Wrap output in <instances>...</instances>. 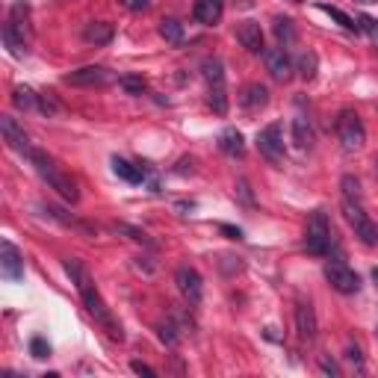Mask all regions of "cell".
Listing matches in <instances>:
<instances>
[{
    "instance_id": "6da1fadb",
    "label": "cell",
    "mask_w": 378,
    "mask_h": 378,
    "mask_svg": "<svg viewBox=\"0 0 378 378\" xmlns=\"http://www.w3.org/2000/svg\"><path fill=\"white\" fill-rule=\"evenodd\" d=\"M65 272L71 275V281L77 284V293H80V298H83V304H86V311L95 316L98 322H101L104 328H107V334L113 337V340H118L122 343L124 340V331H122V325L115 322V316L109 313V307H107V302L101 298V293H98V287L92 284V278H89V272L80 266V260H74V257H68L65 260Z\"/></svg>"
},
{
    "instance_id": "7a4b0ae2",
    "label": "cell",
    "mask_w": 378,
    "mask_h": 378,
    "mask_svg": "<svg viewBox=\"0 0 378 378\" xmlns=\"http://www.w3.org/2000/svg\"><path fill=\"white\" fill-rule=\"evenodd\" d=\"M27 157H30V163L36 166V172L42 175V181H47V186L56 189V192L63 195L68 204H77V198H80V189H77V184L51 160V157H47L45 151H36V148H30Z\"/></svg>"
},
{
    "instance_id": "3957f363",
    "label": "cell",
    "mask_w": 378,
    "mask_h": 378,
    "mask_svg": "<svg viewBox=\"0 0 378 378\" xmlns=\"http://www.w3.org/2000/svg\"><path fill=\"white\" fill-rule=\"evenodd\" d=\"M30 36H33V30H30V9L27 3H15L3 24V42L15 56H21L30 45Z\"/></svg>"
},
{
    "instance_id": "277c9868",
    "label": "cell",
    "mask_w": 378,
    "mask_h": 378,
    "mask_svg": "<svg viewBox=\"0 0 378 378\" xmlns=\"http://www.w3.org/2000/svg\"><path fill=\"white\" fill-rule=\"evenodd\" d=\"M304 245H307V252L316 254V257H325L328 252H331V245H337L334 231H331V225H328V216L322 210H316L311 219H307Z\"/></svg>"
},
{
    "instance_id": "5b68a950",
    "label": "cell",
    "mask_w": 378,
    "mask_h": 378,
    "mask_svg": "<svg viewBox=\"0 0 378 378\" xmlns=\"http://www.w3.org/2000/svg\"><path fill=\"white\" fill-rule=\"evenodd\" d=\"M337 136H340L346 151H361V148H364L366 131H364L361 115H357L355 109H343V113L337 115Z\"/></svg>"
},
{
    "instance_id": "8992f818",
    "label": "cell",
    "mask_w": 378,
    "mask_h": 378,
    "mask_svg": "<svg viewBox=\"0 0 378 378\" xmlns=\"http://www.w3.org/2000/svg\"><path fill=\"white\" fill-rule=\"evenodd\" d=\"M343 216H346V222L355 227V236H361L364 245L378 243V227L370 222V216L364 213V207L357 198H343Z\"/></svg>"
},
{
    "instance_id": "52a82bcc",
    "label": "cell",
    "mask_w": 378,
    "mask_h": 378,
    "mask_svg": "<svg viewBox=\"0 0 378 378\" xmlns=\"http://www.w3.org/2000/svg\"><path fill=\"white\" fill-rule=\"evenodd\" d=\"M325 281L343 296H352V293L361 290V278H357V272H352L343 260H328L325 263Z\"/></svg>"
},
{
    "instance_id": "ba28073f",
    "label": "cell",
    "mask_w": 378,
    "mask_h": 378,
    "mask_svg": "<svg viewBox=\"0 0 378 378\" xmlns=\"http://www.w3.org/2000/svg\"><path fill=\"white\" fill-rule=\"evenodd\" d=\"M257 151H260L269 163H281L284 160V131H281V124H269V127H263L260 133H257Z\"/></svg>"
},
{
    "instance_id": "9c48e42d",
    "label": "cell",
    "mask_w": 378,
    "mask_h": 378,
    "mask_svg": "<svg viewBox=\"0 0 378 378\" xmlns=\"http://www.w3.org/2000/svg\"><path fill=\"white\" fill-rule=\"evenodd\" d=\"M175 281H177V290L184 293V298L189 304H201V296H204V281L201 275H198L192 266H181V269L175 272Z\"/></svg>"
},
{
    "instance_id": "30bf717a",
    "label": "cell",
    "mask_w": 378,
    "mask_h": 378,
    "mask_svg": "<svg viewBox=\"0 0 378 378\" xmlns=\"http://www.w3.org/2000/svg\"><path fill=\"white\" fill-rule=\"evenodd\" d=\"M65 83L68 86H86V89L107 86V83H113V71L104 68V65H86V68H80V71L65 74Z\"/></svg>"
},
{
    "instance_id": "8fae6325",
    "label": "cell",
    "mask_w": 378,
    "mask_h": 378,
    "mask_svg": "<svg viewBox=\"0 0 378 378\" xmlns=\"http://www.w3.org/2000/svg\"><path fill=\"white\" fill-rule=\"evenodd\" d=\"M0 275L6 281H21L24 278V257L9 240L0 243Z\"/></svg>"
},
{
    "instance_id": "7c38bea8",
    "label": "cell",
    "mask_w": 378,
    "mask_h": 378,
    "mask_svg": "<svg viewBox=\"0 0 378 378\" xmlns=\"http://www.w3.org/2000/svg\"><path fill=\"white\" fill-rule=\"evenodd\" d=\"M316 311H313V304L311 302H304V298H298L296 302V331L302 340L311 343L313 337H316Z\"/></svg>"
},
{
    "instance_id": "4fadbf2b",
    "label": "cell",
    "mask_w": 378,
    "mask_h": 378,
    "mask_svg": "<svg viewBox=\"0 0 378 378\" xmlns=\"http://www.w3.org/2000/svg\"><path fill=\"white\" fill-rule=\"evenodd\" d=\"M0 133H3V139H6L9 148L30 154V136L24 133V127L18 124L12 115H0Z\"/></svg>"
},
{
    "instance_id": "5bb4252c",
    "label": "cell",
    "mask_w": 378,
    "mask_h": 378,
    "mask_svg": "<svg viewBox=\"0 0 378 378\" xmlns=\"http://www.w3.org/2000/svg\"><path fill=\"white\" fill-rule=\"evenodd\" d=\"M263 59H266V68H269V74L275 80H290L293 77V63L290 56H287L284 47H272V51H263Z\"/></svg>"
},
{
    "instance_id": "9a60e30c",
    "label": "cell",
    "mask_w": 378,
    "mask_h": 378,
    "mask_svg": "<svg viewBox=\"0 0 378 378\" xmlns=\"http://www.w3.org/2000/svg\"><path fill=\"white\" fill-rule=\"evenodd\" d=\"M236 38H240V45L245 47L248 54H263V30L257 21H243L236 27Z\"/></svg>"
},
{
    "instance_id": "2e32d148",
    "label": "cell",
    "mask_w": 378,
    "mask_h": 378,
    "mask_svg": "<svg viewBox=\"0 0 378 378\" xmlns=\"http://www.w3.org/2000/svg\"><path fill=\"white\" fill-rule=\"evenodd\" d=\"M222 12H225V0H195V6H192L195 21L198 24H207V27L219 24Z\"/></svg>"
},
{
    "instance_id": "e0dca14e",
    "label": "cell",
    "mask_w": 378,
    "mask_h": 378,
    "mask_svg": "<svg viewBox=\"0 0 378 378\" xmlns=\"http://www.w3.org/2000/svg\"><path fill=\"white\" fill-rule=\"evenodd\" d=\"M219 151L227 154V157H243V154H245V139H243V133L236 131V127H225V131L219 133Z\"/></svg>"
},
{
    "instance_id": "ac0fdd59",
    "label": "cell",
    "mask_w": 378,
    "mask_h": 378,
    "mask_svg": "<svg viewBox=\"0 0 378 378\" xmlns=\"http://www.w3.org/2000/svg\"><path fill=\"white\" fill-rule=\"evenodd\" d=\"M240 104H243L245 109H252V113H257V109H263L266 104H269V89L260 86V83L245 86L243 95H240Z\"/></svg>"
},
{
    "instance_id": "d6986e66",
    "label": "cell",
    "mask_w": 378,
    "mask_h": 378,
    "mask_svg": "<svg viewBox=\"0 0 378 378\" xmlns=\"http://www.w3.org/2000/svg\"><path fill=\"white\" fill-rule=\"evenodd\" d=\"M113 172L122 177V181H127V184H145L148 168H145V166L127 163V160H122V157H113Z\"/></svg>"
},
{
    "instance_id": "ffe728a7",
    "label": "cell",
    "mask_w": 378,
    "mask_h": 378,
    "mask_svg": "<svg viewBox=\"0 0 378 378\" xmlns=\"http://www.w3.org/2000/svg\"><path fill=\"white\" fill-rule=\"evenodd\" d=\"M109 38H113V24H107V21H92V24H86L83 27V42L86 45H107Z\"/></svg>"
},
{
    "instance_id": "44dd1931",
    "label": "cell",
    "mask_w": 378,
    "mask_h": 378,
    "mask_svg": "<svg viewBox=\"0 0 378 378\" xmlns=\"http://www.w3.org/2000/svg\"><path fill=\"white\" fill-rule=\"evenodd\" d=\"M293 142L302 148V151H307V148L313 145V127H311V122H307L304 115L293 118Z\"/></svg>"
},
{
    "instance_id": "7402d4cb",
    "label": "cell",
    "mask_w": 378,
    "mask_h": 378,
    "mask_svg": "<svg viewBox=\"0 0 378 378\" xmlns=\"http://www.w3.org/2000/svg\"><path fill=\"white\" fill-rule=\"evenodd\" d=\"M201 74H204L207 86H222L225 83V68H222L219 59H204V63H201Z\"/></svg>"
},
{
    "instance_id": "603a6c76",
    "label": "cell",
    "mask_w": 378,
    "mask_h": 378,
    "mask_svg": "<svg viewBox=\"0 0 378 378\" xmlns=\"http://www.w3.org/2000/svg\"><path fill=\"white\" fill-rule=\"evenodd\" d=\"M160 36L168 45H181L184 42V24L175 21V18H163L160 21Z\"/></svg>"
},
{
    "instance_id": "cb8c5ba5",
    "label": "cell",
    "mask_w": 378,
    "mask_h": 378,
    "mask_svg": "<svg viewBox=\"0 0 378 378\" xmlns=\"http://www.w3.org/2000/svg\"><path fill=\"white\" fill-rule=\"evenodd\" d=\"M275 36H278V42H281L284 47L296 42V27H293L290 18H281V15L275 18Z\"/></svg>"
},
{
    "instance_id": "d4e9b609",
    "label": "cell",
    "mask_w": 378,
    "mask_h": 378,
    "mask_svg": "<svg viewBox=\"0 0 378 378\" xmlns=\"http://www.w3.org/2000/svg\"><path fill=\"white\" fill-rule=\"evenodd\" d=\"M316 68H320V56H316L313 51H304L302 56H298V74H302L304 80H313Z\"/></svg>"
},
{
    "instance_id": "484cf974",
    "label": "cell",
    "mask_w": 378,
    "mask_h": 378,
    "mask_svg": "<svg viewBox=\"0 0 378 378\" xmlns=\"http://www.w3.org/2000/svg\"><path fill=\"white\" fill-rule=\"evenodd\" d=\"M12 104L18 109H33L38 104V95H33V89H27V86H15L12 89Z\"/></svg>"
},
{
    "instance_id": "4316f807",
    "label": "cell",
    "mask_w": 378,
    "mask_h": 378,
    "mask_svg": "<svg viewBox=\"0 0 378 378\" xmlns=\"http://www.w3.org/2000/svg\"><path fill=\"white\" fill-rule=\"evenodd\" d=\"M207 101H210V107H213L216 115H225V113H227V92H225V83H222V86H210V92H207Z\"/></svg>"
},
{
    "instance_id": "83f0119b",
    "label": "cell",
    "mask_w": 378,
    "mask_h": 378,
    "mask_svg": "<svg viewBox=\"0 0 378 378\" xmlns=\"http://www.w3.org/2000/svg\"><path fill=\"white\" fill-rule=\"evenodd\" d=\"M320 9H322V12H328V15H331V18H334V21H337V24H340L343 30H355V33H357V30H361V24H355V21H352V18H349V15H346V12H343V9H337V6H328V3H320Z\"/></svg>"
},
{
    "instance_id": "f1b7e54d",
    "label": "cell",
    "mask_w": 378,
    "mask_h": 378,
    "mask_svg": "<svg viewBox=\"0 0 378 378\" xmlns=\"http://www.w3.org/2000/svg\"><path fill=\"white\" fill-rule=\"evenodd\" d=\"M157 337H160V340L168 346V349H175L177 340H181V334H177V328H175V322H172V320L157 325Z\"/></svg>"
},
{
    "instance_id": "f546056e",
    "label": "cell",
    "mask_w": 378,
    "mask_h": 378,
    "mask_svg": "<svg viewBox=\"0 0 378 378\" xmlns=\"http://www.w3.org/2000/svg\"><path fill=\"white\" fill-rule=\"evenodd\" d=\"M219 269H222L225 275H236V272H243V257L222 254V257H219Z\"/></svg>"
},
{
    "instance_id": "4dcf8cb0",
    "label": "cell",
    "mask_w": 378,
    "mask_h": 378,
    "mask_svg": "<svg viewBox=\"0 0 378 378\" xmlns=\"http://www.w3.org/2000/svg\"><path fill=\"white\" fill-rule=\"evenodd\" d=\"M340 186H343V198H357V201H361V181H357V177L346 175Z\"/></svg>"
},
{
    "instance_id": "1f68e13d",
    "label": "cell",
    "mask_w": 378,
    "mask_h": 378,
    "mask_svg": "<svg viewBox=\"0 0 378 378\" xmlns=\"http://www.w3.org/2000/svg\"><path fill=\"white\" fill-rule=\"evenodd\" d=\"M115 231H118V234H127V236H131L133 243H142V245H154L151 240H148V234H145V231H139V227H131V225H124V222H122V225H115Z\"/></svg>"
},
{
    "instance_id": "d6a6232c",
    "label": "cell",
    "mask_w": 378,
    "mask_h": 378,
    "mask_svg": "<svg viewBox=\"0 0 378 378\" xmlns=\"http://www.w3.org/2000/svg\"><path fill=\"white\" fill-rule=\"evenodd\" d=\"M38 107H42V113H45V115H56L59 109H63V107H59V101L54 98V92H47V95H38Z\"/></svg>"
},
{
    "instance_id": "836d02e7",
    "label": "cell",
    "mask_w": 378,
    "mask_h": 378,
    "mask_svg": "<svg viewBox=\"0 0 378 378\" xmlns=\"http://www.w3.org/2000/svg\"><path fill=\"white\" fill-rule=\"evenodd\" d=\"M30 355L38 357V361L51 357V346H47V340H42V337H33V340H30Z\"/></svg>"
},
{
    "instance_id": "e575fe53",
    "label": "cell",
    "mask_w": 378,
    "mask_h": 378,
    "mask_svg": "<svg viewBox=\"0 0 378 378\" xmlns=\"http://www.w3.org/2000/svg\"><path fill=\"white\" fill-rule=\"evenodd\" d=\"M118 83H122V89H124V92H131V95H142L145 92V80H142V77H122Z\"/></svg>"
},
{
    "instance_id": "d590c367",
    "label": "cell",
    "mask_w": 378,
    "mask_h": 378,
    "mask_svg": "<svg viewBox=\"0 0 378 378\" xmlns=\"http://www.w3.org/2000/svg\"><path fill=\"white\" fill-rule=\"evenodd\" d=\"M357 24H361V30H364V33L370 36L373 42L378 45V21H375V18H370V15H361V18H357Z\"/></svg>"
},
{
    "instance_id": "8d00e7d4",
    "label": "cell",
    "mask_w": 378,
    "mask_h": 378,
    "mask_svg": "<svg viewBox=\"0 0 378 378\" xmlns=\"http://www.w3.org/2000/svg\"><path fill=\"white\" fill-rule=\"evenodd\" d=\"M124 9H131V12H145L148 6H151V0H122Z\"/></svg>"
},
{
    "instance_id": "74e56055",
    "label": "cell",
    "mask_w": 378,
    "mask_h": 378,
    "mask_svg": "<svg viewBox=\"0 0 378 378\" xmlns=\"http://www.w3.org/2000/svg\"><path fill=\"white\" fill-rule=\"evenodd\" d=\"M131 370L136 373V375H145V378H157V373L151 370L148 364H142V361H131Z\"/></svg>"
},
{
    "instance_id": "f35d334b",
    "label": "cell",
    "mask_w": 378,
    "mask_h": 378,
    "mask_svg": "<svg viewBox=\"0 0 378 378\" xmlns=\"http://www.w3.org/2000/svg\"><path fill=\"white\" fill-rule=\"evenodd\" d=\"M219 231H222L227 240H243V231L240 227H234V225H219Z\"/></svg>"
},
{
    "instance_id": "ab89813d",
    "label": "cell",
    "mask_w": 378,
    "mask_h": 378,
    "mask_svg": "<svg viewBox=\"0 0 378 378\" xmlns=\"http://www.w3.org/2000/svg\"><path fill=\"white\" fill-rule=\"evenodd\" d=\"M320 366H322V373H328V375H337V373H340V370H337V364H334V361H328L325 355L320 357Z\"/></svg>"
},
{
    "instance_id": "60d3db41",
    "label": "cell",
    "mask_w": 378,
    "mask_h": 378,
    "mask_svg": "<svg viewBox=\"0 0 378 378\" xmlns=\"http://www.w3.org/2000/svg\"><path fill=\"white\" fill-rule=\"evenodd\" d=\"M175 172H177V175H186V172L192 175V172H195V160H181V163H177Z\"/></svg>"
},
{
    "instance_id": "b9f144b4",
    "label": "cell",
    "mask_w": 378,
    "mask_h": 378,
    "mask_svg": "<svg viewBox=\"0 0 378 378\" xmlns=\"http://www.w3.org/2000/svg\"><path fill=\"white\" fill-rule=\"evenodd\" d=\"M236 192H240V198L245 204H252V192H248V184L245 181H236Z\"/></svg>"
},
{
    "instance_id": "7bdbcfd3",
    "label": "cell",
    "mask_w": 378,
    "mask_h": 378,
    "mask_svg": "<svg viewBox=\"0 0 378 378\" xmlns=\"http://www.w3.org/2000/svg\"><path fill=\"white\" fill-rule=\"evenodd\" d=\"M346 357H349L352 364H357V366H361V361H364V357H361V349H357V346H349V349H346Z\"/></svg>"
},
{
    "instance_id": "ee69618b",
    "label": "cell",
    "mask_w": 378,
    "mask_h": 378,
    "mask_svg": "<svg viewBox=\"0 0 378 378\" xmlns=\"http://www.w3.org/2000/svg\"><path fill=\"white\" fill-rule=\"evenodd\" d=\"M373 281H375V284H378V269H373Z\"/></svg>"
},
{
    "instance_id": "f6af8a7d",
    "label": "cell",
    "mask_w": 378,
    "mask_h": 378,
    "mask_svg": "<svg viewBox=\"0 0 378 378\" xmlns=\"http://www.w3.org/2000/svg\"><path fill=\"white\" fill-rule=\"evenodd\" d=\"M357 3H373V0H357Z\"/></svg>"
},
{
    "instance_id": "bcb514c9",
    "label": "cell",
    "mask_w": 378,
    "mask_h": 378,
    "mask_svg": "<svg viewBox=\"0 0 378 378\" xmlns=\"http://www.w3.org/2000/svg\"><path fill=\"white\" fill-rule=\"evenodd\" d=\"M375 175H378V160H375Z\"/></svg>"
},
{
    "instance_id": "7dc6e473",
    "label": "cell",
    "mask_w": 378,
    "mask_h": 378,
    "mask_svg": "<svg viewBox=\"0 0 378 378\" xmlns=\"http://www.w3.org/2000/svg\"><path fill=\"white\" fill-rule=\"evenodd\" d=\"M293 3H298V0H293Z\"/></svg>"
}]
</instances>
